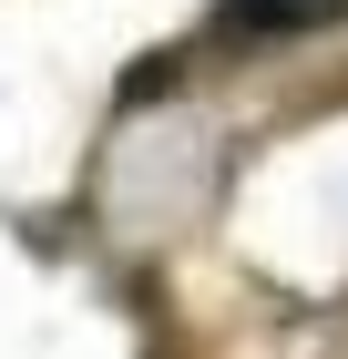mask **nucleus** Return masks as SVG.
<instances>
[{
	"mask_svg": "<svg viewBox=\"0 0 348 359\" xmlns=\"http://www.w3.org/2000/svg\"><path fill=\"white\" fill-rule=\"evenodd\" d=\"M328 21H348V0H225V31H267V41L328 31Z\"/></svg>",
	"mask_w": 348,
	"mask_h": 359,
	"instance_id": "obj_1",
	"label": "nucleus"
}]
</instances>
